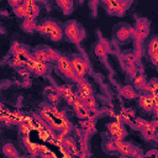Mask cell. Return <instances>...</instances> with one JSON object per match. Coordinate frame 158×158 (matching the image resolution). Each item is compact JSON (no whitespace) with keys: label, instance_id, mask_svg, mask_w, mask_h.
Listing matches in <instances>:
<instances>
[{"label":"cell","instance_id":"1","mask_svg":"<svg viewBox=\"0 0 158 158\" xmlns=\"http://www.w3.org/2000/svg\"><path fill=\"white\" fill-rule=\"evenodd\" d=\"M42 118L47 122V125L53 130H59L62 135H65L68 131V122L65 120V116L62 111L57 110L53 106H46L41 110Z\"/></svg>","mask_w":158,"mask_h":158},{"label":"cell","instance_id":"2","mask_svg":"<svg viewBox=\"0 0 158 158\" xmlns=\"http://www.w3.org/2000/svg\"><path fill=\"white\" fill-rule=\"evenodd\" d=\"M37 31L48 36L52 41H59L63 37L62 28L53 21H46L41 25H37Z\"/></svg>","mask_w":158,"mask_h":158},{"label":"cell","instance_id":"3","mask_svg":"<svg viewBox=\"0 0 158 158\" xmlns=\"http://www.w3.org/2000/svg\"><path fill=\"white\" fill-rule=\"evenodd\" d=\"M64 33L72 43H79L84 37V31L75 20H70L64 26Z\"/></svg>","mask_w":158,"mask_h":158},{"label":"cell","instance_id":"4","mask_svg":"<svg viewBox=\"0 0 158 158\" xmlns=\"http://www.w3.org/2000/svg\"><path fill=\"white\" fill-rule=\"evenodd\" d=\"M57 67H58V69H59V72L67 78V79H69V80H78V77H77V74H75V72H74V69H73V65H72V62H70V59L69 58H67V57H64V56H59L58 57V59H57Z\"/></svg>","mask_w":158,"mask_h":158},{"label":"cell","instance_id":"5","mask_svg":"<svg viewBox=\"0 0 158 158\" xmlns=\"http://www.w3.org/2000/svg\"><path fill=\"white\" fill-rule=\"evenodd\" d=\"M112 33H114L115 40H117L120 42H123V41L128 40V37H131L133 35V27L127 25V23L121 22V23H118V25H116L114 27Z\"/></svg>","mask_w":158,"mask_h":158},{"label":"cell","instance_id":"6","mask_svg":"<svg viewBox=\"0 0 158 158\" xmlns=\"http://www.w3.org/2000/svg\"><path fill=\"white\" fill-rule=\"evenodd\" d=\"M148 31H149V23L146 20L142 19V20L137 21V25L133 28V36L136 37V40L138 42H141V41H143L147 37Z\"/></svg>","mask_w":158,"mask_h":158},{"label":"cell","instance_id":"7","mask_svg":"<svg viewBox=\"0 0 158 158\" xmlns=\"http://www.w3.org/2000/svg\"><path fill=\"white\" fill-rule=\"evenodd\" d=\"M70 62H72L73 69H74L78 79L84 78V75L88 72V63L85 62V59H83L81 57H74V58L70 59Z\"/></svg>","mask_w":158,"mask_h":158},{"label":"cell","instance_id":"8","mask_svg":"<svg viewBox=\"0 0 158 158\" xmlns=\"http://www.w3.org/2000/svg\"><path fill=\"white\" fill-rule=\"evenodd\" d=\"M72 105H73L74 111H75V114H77V116H78L79 118H89V117H90L91 110L86 106V104H85L83 100H80L79 98H77Z\"/></svg>","mask_w":158,"mask_h":158},{"label":"cell","instance_id":"9","mask_svg":"<svg viewBox=\"0 0 158 158\" xmlns=\"http://www.w3.org/2000/svg\"><path fill=\"white\" fill-rule=\"evenodd\" d=\"M26 65H27V68H28L30 70L35 72L37 75H43V74H46L47 70H48V67H47L46 62H38V60H36L33 57H31V59L26 63Z\"/></svg>","mask_w":158,"mask_h":158},{"label":"cell","instance_id":"10","mask_svg":"<svg viewBox=\"0 0 158 158\" xmlns=\"http://www.w3.org/2000/svg\"><path fill=\"white\" fill-rule=\"evenodd\" d=\"M109 132H110V135H111L114 138H117V139H123L125 136H126L125 126H123L120 121L111 122V123L109 125Z\"/></svg>","mask_w":158,"mask_h":158},{"label":"cell","instance_id":"11","mask_svg":"<svg viewBox=\"0 0 158 158\" xmlns=\"http://www.w3.org/2000/svg\"><path fill=\"white\" fill-rule=\"evenodd\" d=\"M109 9V11L116 14V15H123L125 14V5L121 2V0H101Z\"/></svg>","mask_w":158,"mask_h":158},{"label":"cell","instance_id":"12","mask_svg":"<svg viewBox=\"0 0 158 158\" xmlns=\"http://www.w3.org/2000/svg\"><path fill=\"white\" fill-rule=\"evenodd\" d=\"M12 53H14V57H15L17 60H20L22 64H26V63L31 59V57H32V54H30L23 47L19 46V44H15V46H14Z\"/></svg>","mask_w":158,"mask_h":158},{"label":"cell","instance_id":"13","mask_svg":"<svg viewBox=\"0 0 158 158\" xmlns=\"http://www.w3.org/2000/svg\"><path fill=\"white\" fill-rule=\"evenodd\" d=\"M23 5L26 7V17L25 19H36L40 14V7L37 2L32 0H23Z\"/></svg>","mask_w":158,"mask_h":158},{"label":"cell","instance_id":"14","mask_svg":"<svg viewBox=\"0 0 158 158\" xmlns=\"http://www.w3.org/2000/svg\"><path fill=\"white\" fill-rule=\"evenodd\" d=\"M57 90H58V93H59L60 95H63V98H64L69 104H73L74 100L78 98V94H75L70 86H58Z\"/></svg>","mask_w":158,"mask_h":158},{"label":"cell","instance_id":"15","mask_svg":"<svg viewBox=\"0 0 158 158\" xmlns=\"http://www.w3.org/2000/svg\"><path fill=\"white\" fill-rule=\"evenodd\" d=\"M114 143H115L116 149L120 151L122 154H132L133 148H132V146H131L130 143L125 142L123 139H117V138L114 139Z\"/></svg>","mask_w":158,"mask_h":158},{"label":"cell","instance_id":"16","mask_svg":"<svg viewBox=\"0 0 158 158\" xmlns=\"http://www.w3.org/2000/svg\"><path fill=\"white\" fill-rule=\"evenodd\" d=\"M109 51H110V44H109V42L106 40L99 41V43L95 47V54L98 57H101V58H105Z\"/></svg>","mask_w":158,"mask_h":158},{"label":"cell","instance_id":"17","mask_svg":"<svg viewBox=\"0 0 158 158\" xmlns=\"http://www.w3.org/2000/svg\"><path fill=\"white\" fill-rule=\"evenodd\" d=\"M154 102H156V98L151 94H147V95H143L139 98V105L144 110H152L154 106Z\"/></svg>","mask_w":158,"mask_h":158},{"label":"cell","instance_id":"18","mask_svg":"<svg viewBox=\"0 0 158 158\" xmlns=\"http://www.w3.org/2000/svg\"><path fill=\"white\" fill-rule=\"evenodd\" d=\"M78 91L83 93V94H88V95H93V90H91V86L90 84L84 80V78H79L78 80Z\"/></svg>","mask_w":158,"mask_h":158},{"label":"cell","instance_id":"19","mask_svg":"<svg viewBox=\"0 0 158 158\" xmlns=\"http://www.w3.org/2000/svg\"><path fill=\"white\" fill-rule=\"evenodd\" d=\"M56 2L63 10V12L65 15L72 12V10H73V0H56Z\"/></svg>","mask_w":158,"mask_h":158},{"label":"cell","instance_id":"20","mask_svg":"<svg viewBox=\"0 0 158 158\" xmlns=\"http://www.w3.org/2000/svg\"><path fill=\"white\" fill-rule=\"evenodd\" d=\"M32 57L38 60V62H48V53H47V47H44V49L42 48H38L33 54Z\"/></svg>","mask_w":158,"mask_h":158},{"label":"cell","instance_id":"21","mask_svg":"<svg viewBox=\"0 0 158 158\" xmlns=\"http://www.w3.org/2000/svg\"><path fill=\"white\" fill-rule=\"evenodd\" d=\"M120 93H121V95H122L123 98H126V99H135V98L137 96L136 90H135L131 85H125V86L120 90Z\"/></svg>","mask_w":158,"mask_h":158},{"label":"cell","instance_id":"22","mask_svg":"<svg viewBox=\"0 0 158 158\" xmlns=\"http://www.w3.org/2000/svg\"><path fill=\"white\" fill-rule=\"evenodd\" d=\"M2 152H4V154L7 156V157H17V156H19L16 148H15L11 143H6V144L2 147Z\"/></svg>","mask_w":158,"mask_h":158},{"label":"cell","instance_id":"23","mask_svg":"<svg viewBox=\"0 0 158 158\" xmlns=\"http://www.w3.org/2000/svg\"><path fill=\"white\" fill-rule=\"evenodd\" d=\"M22 28H23V30H26V31L36 30V28H37L36 20H35V19H25V20H23V22H22Z\"/></svg>","mask_w":158,"mask_h":158},{"label":"cell","instance_id":"24","mask_svg":"<svg viewBox=\"0 0 158 158\" xmlns=\"http://www.w3.org/2000/svg\"><path fill=\"white\" fill-rule=\"evenodd\" d=\"M154 53H158V37H154L148 43V54L152 56Z\"/></svg>","mask_w":158,"mask_h":158},{"label":"cell","instance_id":"25","mask_svg":"<svg viewBox=\"0 0 158 158\" xmlns=\"http://www.w3.org/2000/svg\"><path fill=\"white\" fill-rule=\"evenodd\" d=\"M14 14H15L17 17H21V19H25V17H26V7H25L23 2L14 7Z\"/></svg>","mask_w":158,"mask_h":158},{"label":"cell","instance_id":"26","mask_svg":"<svg viewBox=\"0 0 158 158\" xmlns=\"http://www.w3.org/2000/svg\"><path fill=\"white\" fill-rule=\"evenodd\" d=\"M147 86V81L142 75H138L135 78V88L136 89H144Z\"/></svg>","mask_w":158,"mask_h":158},{"label":"cell","instance_id":"27","mask_svg":"<svg viewBox=\"0 0 158 158\" xmlns=\"http://www.w3.org/2000/svg\"><path fill=\"white\" fill-rule=\"evenodd\" d=\"M63 143H64V146H65L68 149H72V151L75 152V143H74V141H73L70 137H65V138L63 139Z\"/></svg>","mask_w":158,"mask_h":158},{"label":"cell","instance_id":"28","mask_svg":"<svg viewBox=\"0 0 158 158\" xmlns=\"http://www.w3.org/2000/svg\"><path fill=\"white\" fill-rule=\"evenodd\" d=\"M7 1H9V4H10L12 7H15V6H17V5H20V4L23 2V0H7Z\"/></svg>","mask_w":158,"mask_h":158},{"label":"cell","instance_id":"29","mask_svg":"<svg viewBox=\"0 0 158 158\" xmlns=\"http://www.w3.org/2000/svg\"><path fill=\"white\" fill-rule=\"evenodd\" d=\"M151 59H152L153 64H154L156 67H158V53H154V54H152V56H151Z\"/></svg>","mask_w":158,"mask_h":158},{"label":"cell","instance_id":"30","mask_svg":"<svg viewBox=\"0 0 158 158\" xmlns=\"http://www.w3.org/2000/svg\"><path fill=\"white\" fill-rule=\"evenodd\" d=\"M121 2H122V4L125 5V7L127 9V7H128V6L132 4V0H121Z\"/></svg>","mask_w":158,"mask_h":158},{"label":"cell","instance_id":"31","mask_svg":"<svg viewBox=\"0 0 158 158\" xmlns=\"http://www.w3.org/2000/svg\"><path fill=\"white\" fill-rule=\"evenodd\" d=\"M152 154H158L157 151H152V152H147V156H152Z\"/></svg>","mask_w":158,"mask_h":158},{"label":"cell","instance_id":"32","mask_svg":"<svg viewBox=\"0 0 158 158\" xmlns=\"http://www.w3.org/2000/svg\"><path fill=\"white\" fill-rule=\"evenodd\" d=\"M32 1H35V2H38V1H42V0H32Z\"/></svg>","mask_w":158,"mask_h":158}]
</instances>
